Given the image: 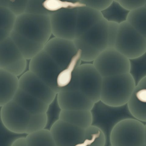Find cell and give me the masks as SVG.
<instances>
[{"instance_id":"obj_15","label":"cell","mask_w":146,"mask_h":146,"mask_svg":"<svg viewBox=\"0 0 146 146\" xmlns=\"http://www.w3.org/2000/svg\"><path fill=\"white\" fill-rule=\"evenodd\" d=\"M56 98L61 110L91 111L94 106V103L79 90L60 91Z\"/></svg>"},{"instance_id":"obj_6","label":"cell","mask_w":146,"mask_h":146,"mask_svg":"<svg viewBox=\"0 0 146 146\" xmlns=\"http://www.w3.org/2000/svg\"><path fill=\"white\" fill-rule=\"evenodd\" d=\"M93 62V66L102 78L129 73V60L114 48H107Z\"/></svg>"},{"instance_id":"obj_29","label":"cell","mask_w":146,"mask_h":146,"mask_svg":"<svg viewBox=\"0 0 146 146\" xmlns=\"http://www.w3.org/2000/svg\"><path fill=\"white\" fill-rule=\"evenodd\" d=\"M28 0L11 1L9 0L7 8L16 17L25 13Z\"/></svg>"},{"instance_id":"obj_31","label":"cell","mask_w":146,"mask_h":146,"mask_svg":"<svg viewBox=\"0 0 146 146\" xmlns=\"http://www.w3.org/2000/svg\"><path fill=\"white\" fill-rule=\"evenodd\" d=\"M119 23L108 21V48H114Z\"/></svg>"},{"instance_id":"obj_19","label":"cell","mask_w":146,"mask_h":146,"mask_svg":"<svg viewBox=\"0 0 146 146\" xmlns=\"http://www.w3.org/2000/svg\"><path fill=\"white\" fill-rule=\"evenodd\" d=\"M18 88V77L0 69V107L13 100Z\"/></svg>"},{"instance_id":"obj_9","label":"cell","mask_w":146,"mask_h":146,"mask_svg":"<svg viewBox=\"0 0 146 146\" xmlns=\"http://www.w3.org/2000/svg\"><path fill=\"white\" fill-rule=\"evenodd\" d=\"M27 60L10 37L0 43V69L16 76L25 72Z\"/></svg>"},{"instance_id":"obj_10","label":"cell","mask_w":146,"mask_h":146,"mask_svg":"<svg viewBox=\"0 0 146 146\" xmlns=\"http://www.w3.org/2000/svg\"><path fill=\"white\" fill-rule=\"evenodd\" d=\"M78 8L62 9L51 13L49 18L54 37L72 41L75 39Z\"/></svg>"},{"instance_id":"obj_25","label":"cell","mask_w":146,"mask_h":146,"mask_svg":"<svg viewBox=\"0 0 146 146\" xmlns=\"http://www.w3.org/2000/svg\"><path fill=\"white\" fill-rule=\"evenodd\" d=\"M48 119L47 113L31 115L26 130V134H30L44 129L47 124Z\"/></svg>"},{"instance_id":"obj_3","label":"cell","mask_w":146,"mask_h":146,"mask_svg":"<svg viewBox=\"0 0 146 146\" xmlns=\"http://www.w3.org/2000/svg\"><path fill=\"white\" fill-rule=\"evenodd\" d=\"M135 86L130 73L103 78L100 101L113 107L125 106Z\"/></svg>"},{"instance_id":"obj_12","label":"cell","mask_w":146,"mask_h":146,"mask_svg":"<svg viewBox=\"0 0 146 146\" xmlns=\"http://www.w3.org/2000/svg\"><path fill=\"white\" fill-rule=\"evenodd\" d=\"M43 50L62 70L68 66L79 51L73 41L56 37L50 39Z\"/></svg>"},{"instance_id":"obj_30","label":"cell","mask_w":146,"mask_h":146,"mask_svg":"<svg viewBox=\"0 0 146 146\" xmlns=\"http://www.w3.org/2000/svg\"><path fill=\"white\" fill-rule=\"evenodd\" d=\"M115 1L124 10L129 12L146 6V0H117Z\"/></svg>"},{"instance_id":"obj_1","label":"cell","mask_w":146,"mask_h":146,"mask_svg":"<svg viewBox=\"0 0 146 146\" xmlns=\"http://www.w3.org/2000/svg\"><path fill=\"white\" fill-rule=\"evenodd\" d=\"M52 35L48 16L24 13L16 17L10 37L26 60L43 50Z\"/></svg>"},{"instance_id":"obj_18","label":"cell","mask_w":146,"mask_h":146,"mask_svg":"<svg viewBox=\"0 0 146 146\" xmlns=\"http://www.w3.org/2000/svg\"><path fill=\"white\" fill-rule=\"evenodd\" d=\"M12 100L31 115L47 113L49 106L18 89Z\"/></svg>"},{"instance_id":"obj_36","label":"cell","mask_w":146,"mask_h":146,"mask_svg":"<svg viewBox=\"0 0 146 146\" xmlns=\"http://www.w3.org/2000/svg\"><path fill=\"white\" fill-rule=\"evenodd\" d=\"M113 146V145H111V146Z\"/></svg>"},{"instance_id":"obj_22","label":"cell","mask_w":146,"mask_h":146,"mask_svg":"<svg viewBox=\"0 0 146 146\" xmlns=\"http://www.w3.org/2000/svg\"><path fill=\"white\" fill-rule=\"evenodd\" d=\"M106 135L102 129L92 125L84 129V142L88 146H105Z\"/></svg>"},{"instance_id":"obj_11","label":"cell","mask_w":146,"mask_h":146,"mask_svg":"<svg viewBox=\"0 0 146 146\" xmlns=\"http://www.w3.org/2000/svg\"><path fill=\"white\" fill-rule=\"evenodd\" d=\"M1 108L0 117L5 127L13 133H26L31 115L13 100Z\"/></svg>"},{"instance_id":"obj_4","label":"cell","mask_w":146,"mask_h":146,"mask_svg":"<svg viewBox=\"0 0 146 146\" xmlns=\"http://www.w3.org/2000/svg\"><path fill=\"white\" fill-rule=\"evenodd\" d=\"M111 145L141 146L146 144L145 123L133 118H126L117 122L109 135Z\"/></svg>"},{"instance_id":"obj_14","label":"cell","mask_w":146,"mask_h":146,"mask_svg":"<svg viewBox=\"0 0 146 146\" xmlns=\"http://www.w3.org/2000/svg\"><path fill=\"white\" fill-rule=\"evenodd\" d=\"M49 131L56 146H75L84 139V129L59 119Z\"/></svg>"},{"instance_id":"obj_8","label":"cell","mask_w":146,"mask_h":146,"mask_svg":"<svg viewBox=\"0 0 146 146\" xmlns=\"http://www.w3.org/2000/svg\"><path fill=\"white\" fill-rule=\"evenodd\" d=\"M76 70L78 90L83 93L94 103L100 101L102 78L93 64H81Z\"/></svg>"},{"instance_id":"obj_33","label":"cell","mask_w":146,"mask_h":146,"mask_svg":"<svg viewBox=\"0 0 146 146\" xmlns=\"http://www.w3.org/2000/svg\"><path fill=\"white\" fill-rule=\"evenodd\" d=\"M9 0H0V7L7 8Z\"/></svg>"},{"instance_id":"obj_35","label":"cell","mask_w":146,"mask_h":146,"mask_svg":"<svg viewBox=\"0 0 146 146\" xmlns=\"http://www.w3.org/2000/svg\"><path fill=\"white\" fill-rule=\"evenodd\" d=\"M146 146V144H144V145H142V146Z\"/></svg>"},{"instance_id":"obj_7","label":"cell","mask_w":146,"mask_h":146,"mask_svg":"<svg viewBox=\"0 0 146 146\" xmlns=\"http://www.w3.org/2000/svg\"><path fill=\"white\" fill-rule=\"evenodd\" d=\"M29 70L39 78L57 94L60 92L57 86V79L62 70L44 50L30 60Z\"/></svg>"},{"instance_id":"obj_32","label":"cell","mask_w":146,"mask_h":146,"mask_svg":"<svg viewBox=\"0 0 146 146\" xmlns=\"http://www.w3.org/2000/svg\"><path fill=\"white\" fill-rule=\"evenodd\" d=\"M11 146H27L26 138L19 137L13 141Z\"/></svg>"},{"instance_id":"obj_20","label":"cell","mask_w":146,"mask_h":146,"mask_svg":"<svg viewBox=\"0 0 146 146\" xmlns=\"http://www.w3.org/2000/svg\"><path fill=\"white\" fill-rule=\"evenodd\" d=\"M59 119L84 129L93 123V115L90 111L60 110Z\"/></svg>"},{"instance_id":"obj_5","label":"cell","mask_w":146,"mask_h":146,"mask_svg":"<svg viewBox=\"0 0 146 146\" xmlns=\"http://www.w3.org/2000/svg\"><path fill=\"white\" fill-rule=\"evenodd\" d=\"M114 48L129 60L137 58L146 54V37L123 21L119 23Z\"/></svg>"},{"instance_id":"obj_23","label":"cell","mask_w":146,"mask_h":146,"mask_svg":"<svg viewBox=\"0 0 146 146\" xmlns=\"http://www.w3.org/2000/svg\"><path fill=\"white\" fill-rule=\"evenodd\" d=\"M27 146H56L49 130L44 129L28 134Z\"/></svg>"},{"instance_id":"obj_21","label":"cell","mask_w":146,"mask_h":146,"mask_svg":"<svg viewBox=\"0 0 146 146\" xmlns=\"http://www.w3.org/2000/svg\"><path fill=\"white\" fill-rule=\"evenodd\" d=\"M146 6L129 12L125 21L141 35L146 37Z\"/></svg>"},{"instance_id":"obj_34","label":"cell","mask_w":146,"mask_h":146,"mask_svg":"<svg viewBox=\"0 0 146 146\" xmlns=\"http://www.w3.org/2000/svg\"><path fill=\"white\" fill-rule=\"evenodd\" d=\"M75 146H88L84 143V142H82L80 143H78V144H76V145H75Z\"/></svg>"},{"instance_id":"obj_24","label":"cell","mask_w":146,"mask_h":146,"mask_svg":"<svg viewBox=\"0 0 146 146\" xmlns=\"http://www.w3.org/2000/svg\"><path fill=\"white\" fill-rule=\"evenodd\" d=\"M42 5L46 10L51 13L54 12L62 9L78 8L84 6L80 1L72 2L62 1L60 0H46L43 1Z\"/></svg>"},{"instance_id":"obj_26","label":"cell","mask_w":146,"mask_h":146,"mask_svg":"<svg viewBox=\"0 0 146 146\" xmlns=\"http://www.w3.org/2000/svg\"><path fill=\"white\" fill-rule=\"evenodd\" d=\"M17 17L8 8L0 7V29L11 35Z\"/></svg>"},{"instance_id":"obj_17","label":"cell","mask_w":146,"mask_h":146,"mask_svg":"<svg viewBox=\"0 0 146 146\" xmlns=\"http://www.w3.org/2000/svg\"><path fill=\"white\" fill-rule=\"evenodd\" d=\"M104 18L102 13L85 6L78 8L75 39L83 35Z\"/></svg>"},{"instance_id":"obj_28","label":"cell","mask_w":146,"mask_h":146,"mask_svg":"<svg viewBox=\"0 0 146 146\" xmlns=\"http://www.w3.org/2000/svg\"><path fill=\"white\" fill-rule=\"evenodd\" d=\"M80 2L85 6L92 8L96 11L102 12L106 10L112 4L113 1H80Z\"/></svg>"},{"instance_id":"obj_2","label":"cell","mask_w":146,"mask_h":146,"mask_svg":"<svg viewBox=\"0 0 146 146\" xmlns=\"http://www.w3.org/2000/svg\"><path fill=\"white\" fill-rule=\"evenodd\" d=\"M82 61L92 62L108 48V21L104 18L73 41Z\"/></svg>"},{"instance_id":"obj_16","label":"cell","mask_w":146,"mask_h":146,"mask_svg":"<svg viewBox=\"0 0 146 146\" xmlns=\"http://www.w3.org/2000/svg\"><path fill=\"white\" fill-rule=\"evenodd\" d=\"M126 106L133 118L146 123V77L142 78L136 84Z\"/></svg>"},{"instance_id":"obj_13","label":"cell","mask_w":146,"mask_h":146,"mask_svg":"<svg viewBox=\"0 0 146 146\" xmlns=\"http://www.w3.org/2000/svg\"><path fill=\"white\" fill-rule=\"evenodd\" d=\"M19 88L50 106L57 94L29 70L19 78Z\"/></svg>"},{"instance_id":"obj_27","label":"cell","mask_w":146,"mask_h":146,"mask_svg":"<svg viewBox=\"0 0 146 146\" xmlns=\"http://www.w3.org/2000/svg\"><path fill=\"white\" fill-rule=\"evenodd\" d=\"M43 1L28 0L25 9V13L32 15L50 16L52 13L47 11L42 6Z\"/></svg>"}]
</instances>
